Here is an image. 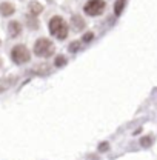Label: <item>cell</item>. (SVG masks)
<instances>
[{"instance_id": "cell-1", "label": "cell", "mask_w": 157, "mask_h": 160, "mask_svg": "<svg viewBox=\"0 0 157 160\" xmlns=\"http://www.w3.org/2000/svg\"><path fill=\"white\" fill-rule=\"evenodd\" d=\"M49 26V32L59 40H65L68 37V25L65 23V20L60 16H54L48 23Z\"/></svg>"}, {"instance_id": "cell-2", "label": "cell", "mask_w": 157, "mask_h": 160, "mask_svg": "<svg viewBox=\"0 0 157 160\" xmlns=\"http://www.w3.org/2000/svg\"><path fill=\"white\" fill-rule=\"evenodd\" d=\"M34 54L39 56V57H49L54 54V43L51 42L49 39H42L36 40L34 43Z\"/></svg>"}, {"instance_id": "cell-3", "label": "cell", "mask_w": 157, "mask_h": 160, "mask_svg": "<svg viewBox=\"0 0 157 160\" xmlns=\"http://www.w3.org/2000/svg\"><path fill=\"white\" fill-rule=\"evenodd\" d=\"M11 59H13L14 63H17V65L28 63L29 59H31L29 49H28L25 45H16V46L11 49Z\"/></svg>"}, {"instance_id": "cell-4", "label": "cell", "mask_w": 157, "mask_h": 160, "mask_svg": "<svg viewBox=\"0 0 157 160\" xmlns=\"http://www.w3.org/2000/svg\"><path fill=\"white\" fill-rule=\"evenodd\" d=\"M106 8V3L103 0H89L86 5H85V12L91 17H96V16H100Z\"/></svg>"}, {"instance_id": "cell-5", "label": "cell", "mask_w": 157, "mask_h": 160, "mask_svg": "<svg viewBox=\"0 0 157 160\" xmlns=\"http://www.w3.org/2000/svg\"><path fill=\"white\" fill-rule=\"evenodd\" d=\"M14 12H16V6H14L13 3H9V2L0 3V14H2L3 17H9V16H13Z\"/></svg>"}, {"instance_id": "cell-6", "label": "cell", "mask_w": 157, "mask_h": 160, "mask_svg": "<svg viewBox=\"0 0 157 160\" xmlns=\"http://www.w3.org/2000/svg\"><path fill=\"white\" fill-rule=\"evenodd\" d=\"M8 32H9L11 37H19L20 34H22V25H20L17 20L9 22V25H8Z\"/></svg>"}, {"instance_id": "cell-7", "label": "cell", "mask_w": 157, "mask_h": 160, "mask_svg": "<svg viewBox=\"0 0 157 160\" xmlns=\"http://www.w3.org/2000/svg\"><path fill=\"white\" fill-rule=\"evenodd\" d=\"M28 9H29V14H33V16H39L40 12L43 11V6H42V3L36 2V0H33V2H29Z\"/></svg>"}, {"instance_id": "cell-8", "label": "cell", "mask_w": 157, "mask_h": 160, "mask_svg": "<svg viewBox=\"0 0 157 160\" xmlns=\"http://www.w3.org/2000/svg\"><path fill=\"white\" fill-rule=\"evenodd\" d=\"M71 23H73L74 29H77V31H82V29L85 28V22L82 20L80 16H74V17L71 19Z\"/></svg>"}, {"instance_id": "cell-9", "label": "cell", "mask_w": 157, "mask_h": 160, "mask_svg": "<svg viewBox=\"0 0 157 160\" xmlns=\"http://www.w3.org/2000/svg\"><path fill=\"white\" fill-rule=\"evenodd\" d=\"M125 3H126V0H117V2H116V5H114V14H116V16H120V14H122V11H123V8H125Z\"/></svg>"}, {"instance_id": "cell-10", "label": "cell", "mask_w": 157, "mask_h": 160, "mask_svg": "<svg viewBox=\"0 0 157 160\" xmlns=\"http://www.w3.org/2000/svg\"><path fill=\"white\" fill-rule=\"evenodd\" d=\"M28 26L31 28V29H37L39 28V22L36 19V16H28Z\"/></svg>"}, {"instance_id": "cell-11", "label": "cell", "mask_w": 157, "mask_h": 160, "mask_svg": "<svg viewBox=\"0 0 157 160\" xmlns=\"http://www.w3.org/2000/svg\"><path fill=\"white\" fill-rule=\"evenodd\" d=\"M54 65L60 68V66H65L66 65V59H65V56H57L56 57V62H54Z\"/></svg>"}, {"instance_id": "cell-12", "label": "cell", "mask_w": 157, "mask_h": 160, "mask_svg": "<svg viewBox=\"0 0 157 160\" xmlns=\"http://www.w3.org/2000/svg\"><path fill=\"white\" fill-rule=\"evenodd\" d=\"M68 49H69V52H77L78 49H80V42H73V43H69Z\"/></svg>"}, {"instance_id": "cell-13", "label": "cell", "mask_w": 157, "mask_h": 160, "mask_svg": "<svg viewBox=\"0 0 157 160\" xmlns=\"http://www.w3.org/2000/svg\"><path fill=\"white\" fill-rule=\"evenodd\" d=\"M151 143H153V139H151V137H143V139L140 140V145H142L143 148H148V146H151Z\"/></svg>"}, {"instance_id": "cell-14", "label": "cell", "mask_w": 157, "mask_h": 160, "mask_svg": "<svg viewBox=\"0 0 157 160\" xmlns=\"http://www.w3.org/2000/svg\"><path fill=\"white\" fill-rule=\"evenodd\" d=\"M93 37H94V34H93V32H86V34L83 36V42H89Z\"/></svg>"}, {"instance_id": "cell-15", "label": "cell", "mask_w": 157, "mask_h": 160, "mask_svg": "<svg viewBox=\"0 0 157 160\" xmlns=\"http://www.w3.org/2000/svg\"><path fill=\"white\" fill-rule=\"evenodd\" d=\"M106 149H108V145H106V143L100 145V151H106Z\"/></svg>"}, {"instance_id": "cell-16", "label": "cell", "mask_w": 157, "mask_h": 160, "mask_svg": "<svg viewBox=\"0 0 157 160\" xmlns=\"http://www.w3.org/2000/svg\"><path fill=\"white\" fill-rule=\"evenodd\" d=\"M0 65H2V60H0Z\"/></svg>"}]
</instances>
